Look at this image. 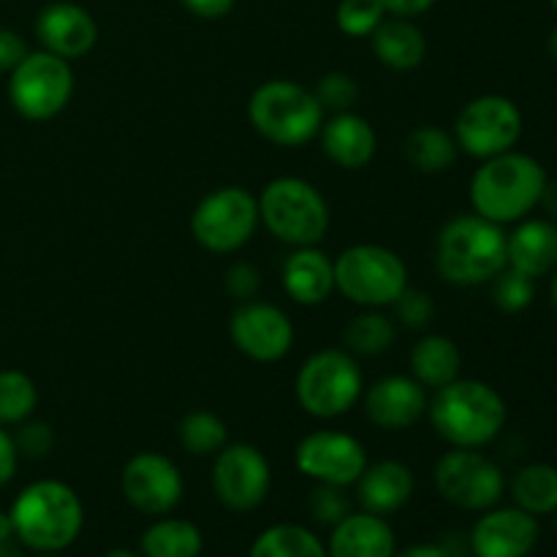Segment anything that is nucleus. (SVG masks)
<instances>
[{
  "label": "nucleus",
  "instance_id": "3c124183",
  "mask_svg": "<svg viewBox=\"0 0 557 557\" xmlns=\"http://www.w3.org/2000/svg\"><path fill=\"white\" fill-rule=\"evenodd\" d=\"M549 297H553V308H555V313H557V270H555V275H553V286H549Z\"/></svg>",
  "mask_w": 557,
  "mask_h": 557
},
{
  "label": "nucleus",
  "instance_id": "72a5a7b5",
  "mask_svg": "<svg viewBox=\"0 0 557 557\" xmlns=\"http://www.w3.org/2000/svg\"><path fill=\"white\" fill-rule=\"evenodd\" d=\"M493 302L498 305V310H504V313L515 315V313H522V310H528L533 305V299H536V281L528 275H522V272L511 270V267H506L500 275H495L493 281Z\"/></svg>",
  "mask_w": 557,
  "mask_h": 557
},
{
  "label": "nucleus",
  "instance_id": "cd10ccee",
  "mask_svg": "<svg viewBox=\"0 0 557 557\" xmlns=\"http://www.w3.org/2000/svg\"><path fill=\"white\" fill-rule=\"evenodd\" d=\"M139 549L145 557H199L205 536L194 522L161 517L141 533Z\"/></svg>",
  "mask_w": 557,
  "mask_h": 557
},
{
  "label": "nucleus",
  "instance_id": "8fccbe9b",
  "mask_svg": "<svg viewBox=\"0 0 557 557\" xmlns=\"http://www.w3.org/2000/svg\"><path fill=\"white\" fill-rule=\"evenodd\" d=\"M549 54H553V60L557 63V27L549 33Z\"/></svg>",
  "mask_w": 557,
  "mask_h": 557
},
{
  "label": "nucleus",
  "instance_id": "c756f323",
  "mask_svg": "<svg viewBox=\"0 0 557 557\" xmlns=\"http://www.w3.org/2000/svg\"><path fill=\"white\" fill-rule=\"evenodd\" d=\"M397 341V324L379 308H362L343 330V348L354 357H381Z\"/></svg>",
  "mask_w": 557,
  "mask_h": 557
},
{
  "label": "nucleus",
  "instance_id": "6ab92c4d",
  "mask_svg": "<svg viewBox=\"0 0 557 557\" xmlns=\"http://www.w3.org/2000/svg\"><path fill=\"white\" fill-rule=\"evenodd\" d=\"M36 36L47 52L63 60H79L96 47L98 25L87 9L58 0L44 5L41 14L36 16Z\"/></svg>",
  "mask_w": 557,
  "mask_h": 557
},
{
  "label": "nucleus",
  "instance_id": "bb28decb",
  "mask_svg": "<svg viewBox=\"0 0 557 557\" xmlns=\"http://www.w3.org/2000/svg\"><path fill=\"white\" fill-rule=\"evenodd\" d=\"M457 141L441 125H417L403 141V156L417 172L444 174L457 161Z\"/></svg>",
  "mask_w": 557,
  "mask_h": 557
},
{
  "label": "nucleus",
  "instance_id": "c9c22d12",
  "mask_svg": "<svg viewBox=\"0 0 557 557\" xmlns=\"http://www.w3.org/2000/svg\"><path fill=\"white\" fill-rule=\"evenodd\" d=\"M315 98H319L321 109L324 112H348L354 109V103L359 101V85L351 74H343V71H330V74L321 76L313 87Z\"/></svg>",
  "mask_w": 557,
  "mask_h": 557
},
{
  "label": "nucleus",
  "instance_id": "aec40b11",
  "mask_svg": "<svg viewBox=\"0 0 557 557\" xmlns=\"http://www.w3.org/2000/svg\"><path fill=\"white\" fill-rule=\"evenodd\" d=\"M321 150L330 158L335 166L346 169V172H359L373 161L375 150H379V136L370 125L368 117L357 114L354 109L348 112H335L332 117H324L319 136Z\"/></svg>",
  "mask_w": 557,
  "mask_h": 557
},
{
  "label": "nucleus",
  "instance_id": "de8ad7c7",
  "mask_svg": "<svg viewBox=\"0 0 557 557\" xmlns=\"http://www.w3.org/2000/svg\"><path fill=\"white\" fill-rule=\"evenodd\" d=\"M16 533H14V522H11L9 511H0V544L3 542H14Z\"/></svg>",
  "mask_w": 557,
  "mask_h": 557
},
{
  "label": "nucleus",
  "instance_id": "864d4df0",
  "mask_svg": "<svg viewBox=\"0 0 557 557\" xmlns=\"http://www.w3.org/2000/svg\"><path fill=\"white\" fill-rule=\"evenodd\" d=\"M38 557H60V553H38Z\"/></svg>",
  "mask_w": 557,
  "mask_h": 557
},
{
  "label": "nucleus",
  "instance_id": "49530a36",
  "mask_svg": "<svg viewBox=\"0 0 557 557\" xmlns=\"http://www.w3.org/2000/svg\"><path fill=\"white\" fill-rule=\"evenodd\" d=\"M539 205L547 210L549 221L557 223V180H547V185H544L542 201H539Z\"/></svg>",
  "mask_w": 557,
  "mask_h": 557
},
{
  "label": "nucleus",
  "instance_id": "f704fd0d",
  "mask_svg": "<svg viewBox=\"0 0 557 557\" xmlns=\"http://www.w3.org/2000/svg\"><path fill=\"white\" fill-rule=\"evenodd\" d=\"M337 27L351 38L373 36L375 27L386 20L381 0H341L335 11Z\"/></svg>",
  "mask_w": 557,
  "mask_h": 557
},
{
  "label": "nucleus",
  "instance_id": "37998d69",
  "mask_svg": "<svg viewBox=\"0 0 557 557\" xmlns=\"http://www.w3.org/2000/svg\"><path fill=\"white\" fill-rule=\"evenodd\" d=\"M190 14L201 16V20H221L234 9L237 0H180Z\"/></svg>",
  "mask_w": 557,
  "mask_h": 557
},
{
  "label": "nucleus",
  "instance_id": "603ef678",
  "mask_svg": "<svg viewBox=\"0 0 557 557\" xmlns=\"http://www.w3.org/2000/svg\"><path fill=\"white\" fill-rule=\"evenodd\" d=\"M103 557H145V555H136V553H128V549H114V553H109V555H103Z\"/></svg>",
  "mask_w": 557,
  "mask_h": 557
},
{
  "label": "nucleus",
  "instance_id": "6e6552de",
  "mask_svg": "<svg viewBox=\"0 0 557 557\" xmlns=\"http://www.w3.org/2000/svg\"><path fill=\"white\" fill-rule=\"evenodd\" d=\"M335 261V292L357 308H389L408 286V267L392 248L359 243Z\"/></svg>",
  "mask_w": 557,
  "mask_h": 557
},
{
  "label": "nucleus",
  "instance_id": "f8f14e48",
  "mask_svg": "<svg viewBox=\"0 0 557 557\" xmlns=\"http://www.w3.org/2000/svg\"><path fill=\"white\" fill-rule=\"evenodd\" d=\"M435 490L446 504L462 511H487L500 504L506 476L495 460L479 449L446 451L435 466Z\"/></svg>",
  "mask_w": 557,
  "mask_h": 557
},
{
  "label": "nucleus",
  "instance_id": "4c0bfd02",
  "mask_svg": "<svg viewBox=\"0 0 557 557\" xmlns=\"http://www.w3.org/2000/svg\"><path fill=\"white\" fill-rule=\"evenodd\" d=\"M392 308H395V319L400 321L406 330H413V332L424 330L435 315L433 297H430L428 292H422V288H413V286H406V292L392 302Z\"/></svg>",
  "mask_w": 557,
  "mask_h": 557
},
{
  "label": "nucleus",
  "instance_id": "dca6fc26",
  "mask_svg": "<svg viewBox=\"0 0 557 557\" xmlns=\"http://www.w3.org/2000/svg\"><path fill=\"white\" fill-rule=\"evenodd\" d=\"M120 490L136 511L147 517H166L183 500L185 482L174 460L161 451H139L120 473Z\"/></svg>",
  "mask_w": 557,
  "mask_h": 557
},
{
  "label": "nucleus",
  "instance_id": "9b49d317",
  "mask_svg": "<svg viewBox=\"0 0 557 557\" xmlns=\"http://www.w3.org/2000/svg\"><path fill=\"white\" fill-rule=\"evenodd\" d=\"M522 112L511 98L487 92V96L471 98L460 109L455 120L457 150L476 161L500 156V152L515 150L522 136Z\"/></svg>",
  "mask_w": 557,
  "mask_h": 557
},
{
  "label": "nucleus",
  "instance_id": "7c9ffc66",
  "mask_svg": "<svg viewBox=\"0 0 557 557\" xmlns=\"http://www.w3.org/2000/svg\"><path fill=\"white\" fill-rule=\"evenodd\" d=\"M248 557H330L326 544L310 528L281 522L259 533Z\"/></svg>",
  "mask_w": 557,
  "mask_h": 557
},
{
  "label": "nucleus",
  "instance_id": "4be33fe9",
  "mask_svg": "<svg viewBox=\"0 0 557 557\" xmlns=\"http://www.w3.org/2000/svg\"><path fill=\"white\" fill-rule=\"evenodd\" d=\"M506 261L528 277H544L557 270V223L549 218H522L506 234Z\"/></svg>",
  "mask_w": 557,
  "mask_h": 557
},
{
  "label": "nucleus",
  "instance_id": "7ed1b4c3",
  "mask_svg": "<svg viewBox=\"0 0 557 557\" xmlns=\"http://www.w3.org/2000/svg\"><path fill=\"white\" fill-rule=\"evenodd\" d=\"M509 267L500 223L468 212L444 223L435 239V270L451 286H484Z\"/></svg>",
  "mask_w": 557,
  "mask_h": 557
},
{
  "label": "nucleus",
  "instance_id": "9d476101",
  "mask_svg": "<svg viewBox=\"0 0 557 557\" xmlns=\"http://www.w3.org/2000/svg\"><path fill=\"white\" fill-rule=\"evenodd\" d=\"M74 96L71 60L38 49L27 52L9 74V101L25 120H52L63 112Z\"/></svg>",
  "mask_w": 557,
  "mask_h": 557
},
{
  "label": "nucleus",
  "instance_id": "2eb2a0df",
  "mask_svg": "<svg viewBox=\"0 0 557 557\" xmlns=\"http://www.w3.org/2000/svg\"><path fill=\"white\" fill-rule=\"evenodd\" d=\"M228 337L243 357L272 364L292 351L297 330L283 308L264 299H248L237 302L228 315Z\"/></svg>",
  "mask_w": 557,
  "mask_h": 557
},
{
  "label": "nucleus",
  "instance_id": "5701e85b",
  "mask_svg": "<svg viewBox=\"0 0 557 557\" xmlns=\"http://www.w3.org/2000/svg\"><path fill=\"white\" fill-rule=\"evenodd\" d=\"M354 487H357V500L364 511L386 517L400 511L411 500L417 482H413V471L406 462L379 460L368 462Z\"/></svg>",
  "mask_w": 557,
  "mask_h": 557
},
{
  "label": "nucleus",
  "instance_id": "ddd939ff",
  "mask_svg": "<svg viewBox=\"0 0 557 557\" xmlns=\"http://www.w3.org/2000/svg\"><path fill=\"white\" fill-rule=\"evenodd\" d=\"M272 468L264 451L245 441H228L212 460V490L228 511H253L267 500Z\"/></svg>",
  "mask_w": 557,
  "mask_h": 557
},
{
  "label": "nucleus",
  "instance_id": "09e8293b",
  "mask_svg": "<svg viewBox=\"0 0 557 557\" xmlns=\"http://www.w3.org/2000/svg\"><path fill=\"white\" fill-rule=\"evenodd\" d=\"M0 557H25V553L16 542H3L0 544Z\"/></svg>",
  "mask_w": 557,
  "mask_h": 557
},
{
  "label": "nucleus",
  "instance_id": "c85d7f7f",
  "mask_svg": "<svg viewBox=\"0 0 557 557\" xmlns=\"http://www.w3.org/2000/svg\"><path fill=\"white\" fill-rule=\"evenodd\" d=\"M511 498L515 506L533 517L555 515L557 511V468L549 462L522 466L511 479Z\"/></svg>",
  "mask_w": 557,
  "mask_h": 557
},
{
  "label": "nucleus",
  "instance_id": "473e14b6",
  "mask_svg": "<svg viewBox=\"0 0 557 557\" xmlns=\"http://www.w3.org/2000/svg\"><path fill=\"white\" fill-rule=\"evenodd\" d=\"M38 406L36 381L22 370H0V424H20Z\"/></svg>",
  "mask_w": 557,
  "mask_h": 557
},
{
  "label": "nucleus",
  "instance_id": "a19ab883",
  "mask_svg": "<svg viewBox=\"0 0 557 557\" xmlns=\"http://www.w3.org/2000/svg\"><path fill=\"white\" fill-rule=\"evenodd\" d=\"M25 54L27 47L20 33L9 30V27H0V74H5V71L11 74Z\"/></svg>",
  "mask_w": 557,
  "mask_h": 557
},
{
  "label": "nucleus",
  "instance_id": "0eeeda50",
  "mask_svg": "<svg viewBox=\"0 0 557 557\" xmlns=\"http://www.w3.org/2000/svg\"><path fill=\"white\" fill-rule=\"evenodd\" d=\"M364 392L359 359L346 348H324L310 354L294 381V395L308 417L332 422L351 411Z\"/></svg>",
  "mask_w": 557,
  "mask_h": 557
},
{
  "label": "nucleus",
  "instance_id": "2f4dec72",
  "mask_svg": "<svg viewBox=\"0 0 557 557\" xmlns=\"http://www.w3.org/2000/svg\"><path fill=\"white\" fill-rule=\"evenodd\" d=\"M177 438L188 455L215 457L228 444V428L218 413L199 408V411H188L180 419Z\"/></svg>",
  "mask_w": 557,
  "mask_h": 557
},
{
  "label": "nucleus",
  "instance_id": "79ce46f5",
  "mask_svg": "<svg viewBox=\"0 0 557 557\" xmlns=\"http://www.w3.org/2000/svg\"><path fill=\"white\" fill-rule=\"evenodd\" d=\"M16 466H20V451H16L14 435L5 433L3 424H0V487L14 479Z\"/></svg>",
  "mask_w": 557,
  "mask_h": 557
},
{
  "label": "nucleus",
  "instance_id": "20e7f679",
  "mask_svg": "<svg viewBox=\"0 0 557 557\" xmlns=\"http://www.w3.org/2000/svg\"><path fill=\"white\" fill-rule=\"evenodd\" d=\"M16 542L36 553H63L85 528V506L74 487L58 479L33 482L11 504Z\"/></svg>",
  "mask_w": 557,
  "mask_h": 557
},
{
  "label": "nucleus",
  "instance_id": "a18cd8bd",
  "mask_svg": "<svg viewBox=\"0 0 557 557\" xmlns=\"http://www.w3.org/2000/svg\"><path fill=\"white\" fill-rule=\"evenodd\" d=\"M392 557H455V555H451L446 547H441V544H411V547L400 549V553H395Z\"/></svg>",
  "mask_w": 557,
  "mask_h": 557
},
{
  "label": "nucleus",
  "instance_id": "e433bc0d",
  "mask_svg": "<svg viewBox=\"0 0 557 557\" xmlns=\"http://www.w3.org/2000/svg\"><path fill=\"white\" fill-rule=\"evenodd\" d=\"M308 506L313 520L330 528L351 515V498L346 495V487H335V484H315Z\"/></svg>",
  "mask_w": 557,
  "mask_h": 557
},
{
  "label": "nucleus",
  "instance_id": "a878e982",
  "mask_svg": "<svg viewBox=\"0 0 557 557\" xmlns=\"http://www.w3.org/2000/svg\"><path fill=\"white\" fill-rule=\"evenodd\" d=\"M411 375L428 392L441 389L460 379L462 354L457 343L446 335H422L411 348Z\"/></svg>",
  "mask_w": 557,
  "mask_h": 557
},
{
  "label": "nucleus",
  "instance_id": "b1692460",
  "mask_svg": "<svg viewBox=\"0 0 557 557\" xmlns=\"http://www.w3.org/2000/svg\"><path fill=\"white\" fill-rule=\"evenodd\" d=\"M397 553L389 522L370 511H351L332 525L326 555L330 557H392Z\"/></svg>",
  "mask_w": 557,
  "mask_h": 557
},
{
  "label": "nucleus",
  "instance_id": "5fc2aeb1",
  "mask_svg": "<svg viewBox=\"0 0 557 557\" xmlns=\"http://www.w3.org/2000/svg\"><path fill=\"white\" fill-rule=\"evenodd\" d=\"M549 3H553V5H555V11H557V0H549Z\"/></svg>",
  "mask_w": 557,
  "mask_h": 557
},
{
  "label": "nucleus",
  "instance_id": "a211bd4d",
  "mask_svg": "<svg viewBox=\"0 0 557 557\" xmlns=\"http://www.w3.org/2000/svg\"><path fill=\"white\" fill-rule=\"evenodd\" d=\"M539 544V520L520 506H493L482 511L471 531L476 557H528Z\"/></svg>",
  "mask_w": 557,
  "mask_h": 557
},
{
  "label": "nucleus",
  "instance_id": "58836bf2",
  "mask_svg": "<svg viewBox=\"0 0 557 557\" xmlns=\"http://www.w3.org/2000/svg\"><path fill=\"white\" fill-rule=\"evenodd\" d=\"M54 441L58 438H54L52 424L41 422V419H25L14 435L16 451L30 457V460H44L54 449Z\"/></svg>",
  "mask_w": 557,
  "mask_h": 557
},
{
  "label": "nucleus",
  "instance_id": "423d86ee",
  "mask_svg": "<svg viewBox=\"0 0 557 557\" xmlns=\"http://www.w3.org/2000/svg\"><path fill=\"white\" fill-rule=\"evenodd\" d=\"M256 199L261 226L288 248L319 245L330 232V205L308 180L275 177Z\"/></svg>",
  "mask_w": 557,
  "mask_h": 557
},
{
  "label": "nucleus",
  "instance_id": "ea45409f",
  "mask_svg": "<svg viewBox=\"0 0 557 557\" xmlns=\"http://www.w3.org/2000/svg\"><path fill=\"white\" fill-rule=\"evenodd\" d=\"M261 286H264L261 270L256 264H250V261H234L226 270V275H223V288L237 302H248V299L259 297Z\"/></svg>",
  "mask_w": 557,
  "mask_h": 557
},
{
  "label": "nucleus",
  "instance_id": "4468645a",
  "mask_svg": "<svg viewBox=\"0 0 557 557\" xmlns=\"http://www.w3.org/2000/svg\"><path fill=\"white\" fill-rule=\"evenodd\" d=\"M362 441L343 430H313L294 449V466L315 484L354 487L368 468Z\"/></svg>",
  "mask_w": 557,
  "mask_h": 557
},
{
  "label": "nucleus",
  "instance_id": "393cba45",
  "mask_svg": "<svg viewBox=\"0 0 557 557\" xmlns=\"http://www.w3.org/2000/svg\"><path fill=\"white\" fill-rule=\"evenodd\" d=\"M373 54L381 65L392 71H413L428 58V38L411 20L392 16L384 20L370 36Z\"/></svg>",
  "mask_w": 557,
  "mask_h": 557
},
{
  "label": "nucleus",
  "instance_id": "39448f33",
  "mask_svg": "<svg viewBox=\"0 0 557 557\" xmlns=\"http://www.w3.org/2000/svg\"><path fill=\"white\" fill-rule=\"evenodd\" d=\"M326 112L310 87L294 79H267L250 92L248 120L275 147H305L319 136Z\"/></svg>",
  "mask_w": 557,
  "mask_h": 557
},
{
  "label": "nucleus",
  "instance_id": "412c9836",
  "mask_svg": "<svg viewBox=\"0 0 557 557\" xmlns=\"http://www.w3.org/2000/svg\"><path fill=\"white\" fill-rule=\"evenodd\" d=\"M281 283L292 302L302 308L324 305L335 294V261L319 245L292 248L281 267Z\"/></svg>",
  "mask_w": 557,
  "mask_h": 557
},
{
  "label": "nucleus",
  "instance_id": "c03bdc74",
  "mask_svg": "<svg viewBox=\"0 0 557 557\" xmlns=\"http://www.w3.org/2000/svg\"><path fill=\"white\" fill-rule=\"evenodd\" d=\"M435 0H381L386 14L403 16V20H413V16L424 14V11L433 9Z\"/></svg>",
  "mask_w": 557,
  "mask_h": 557
},
{
  "label": "nucleus",
  "instance_id": "f3484780",
  "mask_svg": "<svg viewBox=\"0 0 557 557\" xmlns=\"http://www.w3.org/2000/svg\"><path fill=\"white\" fill-rule=\"evenodd\" d=\"M364 413L370 422L386 433H403L428 417L430 395L413 375H384L362 392Z\"/></svg>",
  "mask_w": 557,
  "mask_h": 557
},
{
  "label": "nucleus",
  "instance_id": "1a4fd4ad",
  "mask_svg": "<svg viewBox=\"0 0 557 557\" xmlns=\"http://www.w3.org/2000/svg\"><path fill=\"white\" fill-rule=\"evenodd\" d=\"M259 226V199L243 185L210 190L190 212V234L207 253L215 256L237 253Z\"/></svg>",
  "mask_w": 557,
  "mask_h": 557
},
{
  "label": "nucleus",
  "instance_id": "f257e3e1",
  "mask_svg": "<svg viewBox=\"0 0 557 557\" xmlns=\"http://www.w3.org/2000/svg\"><path fill=\"white\" fill-rule=\"evenodd\" d=\"M428 417L435 433L455 449H482L506 428V400L479 379H455L433 392Z\"/></svg>",
  "mask_w": 557,
  "mask_h": 557
},
{
  "label": "nucleus",
  "instance_id": "f03ea898",
  "mask_svg": "<svg viewBox=\"0 0 557 557\" xmlns=\"http://www.w3.org/2000/svg\"><path fill=\"white\" fill-rule=\"evenodd\" d=\"M547 169L528 152H500L487 158L471 177L473 212L487 221L520 223L539 207L547 185Z\"/></svg>",
  "mask_w": 557,
  "mask_h": 557
}]
</instances>
